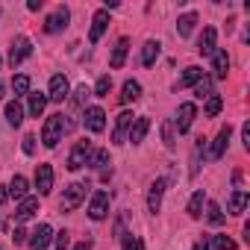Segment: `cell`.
Segmentation results:
<instances>
[{
    "label": "cell",
    "mask_w": 250,
    "mask_h": 250,
    "mask_svg": "<svg viewBox=\"0 0 250 250\" xmlns=\"http://www.w3.org/2000/svg\"><path fill=\"white\" fill-rule=\"evenodd\" d=\"M85 165H91V168H106V165H109V150H91Z\"/></svg>",
    "instance_id": "obj_32"
},
{
    "label": "cell",
    "mask_w": 250,
    "mask_h": 250,
    "mask_svg": "<svg viewBox=\"0 0 250 250\" xmlns=\"http://www.w3.org/2000/svg\"><path fill=\"white\" fill-rule=\"evenodd\" d=\"M36 188H39V194H50L53 191V168L50 165H39L36 168Z\"/></svg>",
    "instance_id": "obj_12"
},
{
    "label": "cell",
    "mask_w": 250,
    "mask_h": 250,
    "mask_svg": "<svg viewBox=\"0 0 250 250\" xmlns=\"http://www.w3.org/2000/svg\"><path fill=\"white\" fill-rule=\"evenodd\" d=\"M244 206H247V191H232V197H229V215H244Z\"/></svg>",
    "instance_id": "obj_26"
},
{
    "label": "cell",
    "mask_w": 250,
    "mask_h": 250,
    "mask_svg": "<svg viewBox=\"0 0 250 250\" xmlns=\"http://www.w3.org/2000/svg\"><path fill=\"white\" fill-rule=\"evenodd\" d=\"M68 127H71V124L65 121L62 112L50 115V118L44 121V130H42V142H44V147H56V145L62 142V133H65Z\"/></svg>",
    "instance_id": "obj_1"
},
{
    "label": "cell",
    "mask_w": 250,
    "mask_h": 250,
    "mask_svg": "<svg viewBox=\"0 0 250 250\" xmlns=\"http://www.w3.org/2000/svg\"><path fill=\"white\" fill-rule=\"evenodd\" d=\"M68 91H71L68 80H65L62 74H56V77L50 80V91H47V100H53V103H62V100H68Z\"/></svg>",
    "instance_id": "obj_10"
},
{
    "label": "cell",
    "mask_w": 250,
    "mask_h": 250,
    "mask_svg": "<svg viewBox=\"0 0 250 250\" xmlns=\"http://www.w3.org/2000/svg\"><path fill=\"white\" fill-rule=\"evenodd\" d=\"M6 197H9V191H3V188H0V203H6Z\"/></svg>",
    "instance_id": "obj_46"
},
{
    "label": "cell",
    "mask_w": 250,
    "mask_h": 250,
    "mask_svg": "<svg viewBox=\"0 0 250 250\" xmlns=\"http://www.w3.org/2000/svg\"><path fill=\"white\" fill-rule=\"evenodd\" d=\"M74 250H91V244H88V241H83V244H77Z\"/></svg>",
    "instance_id": "obj_45"
},
{
    "label": "cell",
    "mask_w": 250,
    "mask_h": 250,
    "mask_svg": "<svg viewBox=\"0 0 250 250\" xmlns=\"http://www.w3.org/2000/svg\"><path fill=\"white\" fill-rule=\"evenodd\" d=\"M12 88H15V97H24V94L30 91V77H27V74H18V77L12 80Z\"/></svg>",
    "instance_id": "obj_34"
},
{
    "label": "cell",
    "mask_w": 250,
    "mask_h": 250,
    "mask_svg": "<svg viewBox=\"0 0 250 250\" xmlns=\"http://www.w3.org/2000/svg\"><path fill=\"white\" fill-rule=\"evenodd\" d=\"M209 247H215V250H235L238 244H235V241H232L229 235H212Z\"/></svg>",
    "instance_id": "obj_33"
},
{
    "label": "cell",
    "mask_w": 250,
    "mask_h": 250,
    "mask_svg": "<svg viewBox=\"0 0 250 250\" xmlns=\"http://www.w3.org/2000/svg\"><path fill=\"white\" fill-rule=\"evenodd\" d=\"M12 241H15V244H24V241H27V232H24V229L18 227V229L12 232Z\"/></svg>",
    "instance_id": "obj_42"
},
{
    "label": "cell",
    "mask_w": 250,
    "mask_h": 250,
    "mask_svg": "<svg viewBox=\"0 0 250 250\" xmlns=\"http://www.w3.org/2000/svg\"><path fill=\"white\" fill-rule=\"evenodd\" d=\"M212 94H215V91H212V77H200V80L194 83V97H200V100L206 97V100H209Z\"/></svg>",
    "instance_id": "obj_29"
},
{
    "label": "cell",
    "mask_w": 250,
    "mask_h": 250,
    "mask_svg": "<svg viewBox=\"0 0 250 250\" xmlns=\"http://www.w3.org/2000/svg\"><path fill=\"white\" fill-rule=\"evenodd\" d=\"M68 21H71V12H68V6H59L47 21H44V33H62L65 27H68Z\"/></svg>",
    "instance_id": "obj_7"
},
{
    "label": "cell",
    "mask_w": 250,
    "mask_h": 250,
    "mask_svg": "<svg viewBox=\"0 0 250 250\" xmlns=\"http://www.w3.org/2000/svg\"><path fill=\"white\" fill-rule=\"evenodd\" d=\"M221 106H224V100H221L218 94H212V97L206 100V118H215V115L221 112Z\"/></svg>",
    "instance_id": "obj_37"
},
{
    "label": "cell",
    "mask_w": 250,
    "mask_h": 250,
    "mask_svg": "<svg viewBox=\"0 0 250 250\" xmlns=\"http://www.w3.org/2000/svg\"><path fill=\"white\" fill-rule=\"evenodd\" d=\"M194 250H212V247H209V241H200V244H197Z\"/></svg>",
    "instance_id": "obj_44"
},
{
    "label": "cell",
    "mask_w": 250,
    "mask_h": 250,
    "mask_svg": "<svg viewBox=\"0 0 250 250\" xmlns=\"http://www.w3.org/2000/svg\"><path fill=\"white\" fill-rule=\"evenodd\" d=\"M229 136H232V127L227 124V127H221V133H218L215 142H212V150H209L212 159H221V156H224V150H227V145H229Z\"/></svg>",
    "instance_id": "obj_15"
},
{
    "label": "cell",
    "mask_w": 250,
    "mask_h": 250,
    "mask_svg": "<svg viewBox=\"0 0 250 250\" xmlns=\"http://www.w3.org/2000/svg\"><path fill=\"white\" fill-rule=\"evenodd\" d=\"M133 112H121L118 115V124H115V133H112V142L115 145H124V136L130 133V127H133Z\"/></svg>",
    "instance_id": "obj_13"
},
{
    "label": "cell",
    "mask_w": 250,
    "mask_h": 250,
    "mask_svg": "<svg viewBox=\"0 0 250 250\" xmlns=\"http://www.w3.org/2000/svg\"><path fill=\"white\" fill-rule=\"evenodd\" d=\"M162 142H165V147H168V150H174V147H177V142H174V124H171V121H165V124H162Z\"/></svg>",
    "instance_id": "obj_36"
},
{
    "label": "cell",
    "mask_w": 250,
    "mask_h": 250,
    "mask_svg": "<svg viewBox=\"0 0 250 250\" xmlns=\"http://www.w3.org/2000/svg\"><path fill=\"white\" fill-rule=\"evenodd\" d=\"M27 9H30V12H36V9H42V0H30V3H27Z\"/></svg>",
    "instance_id": "obj_43"
},
{
    "label": "cell",
    "mask_w": 250,
    "mask_h": 250,
    "mask_svg": "<svg viewBox=\"0 0 250 250\" xmlns=\"http://www.w3.org/2000/svg\"><path fill=\"white\" fill-rule=\"evenodd\" d=\"M91 186L88 183H71L65 191H62V200H59V209L62 212H74L83 200H85V191H88Z\"/></svg>",
    "instance_id": "obj_2"
},
{
    "label": "cell",
    "mask_w": 250,
    "mask_h": 250,
    "mask_svg": "<svg viewBox=\"0 0 250 250\" xmlns=\"http://www.w3.org/2000/svg\"><path fill=\"white\" fill-rule=\"evenodd\" d=\"M200 77H203V71H200L197 65L186 68V71H183V77H180V88H186V85H194V83H197Z\"/></svg>",
    "instance_id": "obj_30"
},
{
    "label": "cell",
    "mask_w": 250,
    "mask_h": 250,
    "mask_svg": "<svg viewBox=\"0 0 250 250\" xmlns=\"http://www.w3.org/2000/svg\"><path fill=\"white\" fill-rule=\"evenodd\" d=\"M6 121L12 124V127H21V124H24V109H21V103H18V100L6 103Z\"/></svg>",
    "instance_id": "obj_25"
},
{
    "label": "cell",
    "mask_w": 250,
    "mask_h": 250,
    "mask_svg": "<svg viewBox=\"0 0 250 250\" xmlns=\"http://www.w3.org/2000/svg\"><path fill=\"white\" fill-rule=\"evenodd\" d=\"M109 88H112V77L103 74V77L97 80V85H94V97H109Z\"/></svg>",
    "instance_id": "obj_35"
},
{
    "label": "cell",
    "mask_w": 250,
    "mask_h": 250,
    "mask_svg": "<svg viewBox=\"0 0 250 250\" xmlns=\"http://www.w3.org/2000/svg\"><path fill=\"white\" fill-rule=\"evenodd\" d=\"M124 250H145V241L133 238V235H124Z\"/></svg>",
    "instance_id": "obj_39"
},
{
    "label": "cell",
    "mask_w": 250,
    "mask_h": 250,
    "mask_svg": "<svg viewBox=\"0 0 250 250\" xmlns=\"http://www.w3.org/2000/svg\"><path fill=\"white\" fill-rule=\"evenodd\" d=\"M142 97V85L136 80H127L124 83V94H121V103H136Z\"/></svg>",
    "instance_id": "obj_22"
},
{
    "label": "cell",
    "mask_w": 250,
    "mask_h": 250,
    "mask_svg": "<svg viewBox=\"0 0 250 250\" xmlns=\"http://www.w3.org/2000/svg\"><path fill=\"white\" fill-rule=\"evenodd\" d=\"M103 127H106V112H103L100 106H88V109H85V130L103 133Z\"/></svg>",
    "instance_id": "obj_9"
},
{
    "label": "cell",
    "mask_w": 250,
    "mask_h": 250,
    "mask_svg": "<svg viewBox=\"0 0 250 250\" xmlns=\"http://www.w3.org/2000/svg\"><path fill=\"white\" fill-rule=\"evenodd\" d=\"M165 186H168V180H162V177L150 186V194H147V209H150V212H159V206H162V194H165Z\"/></svg>",
    "instance_id": "obj_16"
},
{
    "label": "cell",
    "mask_w": 250,
    "mask_h": 250,
    "mask_svg": "<svg viewBox=\"0 0 250 250\" xmlns=\"http://www.w3.org/2000/svg\"><path fill=\"white\" fill-rule=\"evenodd\" d=\"M156 56H159V42H147L145 50H142V65L150 68V65L156 62Z\"/></svg>",
    "instance_id": "obj_28"
},
{
    "label": "cell",
    "mask_w": 250,
    "mask_h": 250,
    "mask_svg": "<svg viewBox=\"0 0 250 250\" xmlns=\"http://www.w3.org/2000/svg\"><path fill=\"white\" fill-rule=\"evenodd\" d=\"M3 91H6V85H3V83H0V97H3Z\"/></svg>",
    "instance_id": "obj_47"
},
{
    "label": "cell",
    "mask_w": 250,
    "mask_h": 250,
    "mask_svg": "<svg viewBox=\"0 0 250 250\" xmlns=\"http://www.w3.org/2000/svg\"><path fill=\"white\" fill-rule=\"evenodd\" d=\"M106 215H109V194L103 188H97L91 194V203H88V218L91 221H103Z\"/></svg>",
    "instance_id": "obj_3"
},
{
    "label": "cell",
    "mask_w": 250,
    "mask_h": 250,
    "mask_svg": "<svg viewBox=\"0 0 250 250\" xmlns=\"http://www.w3.org/2000/svg\"><path fill=\"white\" fill-rule=\"evenodd\" d=\"M27 188H30V186H27V177L15 174V177H12V183H9V194H12L15 200H24V197H27Z\"/></svg>",
    "instance_id": "obj_24"
},
{
    "label": "cell",
    "mask_w": 250,
    "mask_h": 250,
    "mask_svg": "<svg viewBox=\"0 0 250 250\" xmlns=\"http://www.w3.org/2000/svg\"><path fill=\"white\" fill-rule=\"evenodd\" d=\"M0 68H3V59H0Z\"/></svg>",
    "instance_id": "obj_48"
},
{
    "label": "cell",
    "mask_w": 250,
    "mask_h": 250,
    "mask_svg": "<svg viewBox=\"0 0 250 250\" xmlns=\"http://www.w3.org/2000/svg\"><path fill=\"white\" fill-rule=\"evenodd\" d=\"M21 147H24L27 156H33V153H36V136H24V145H21Z\"/></svg>",
    "instance_id": "obj_40"
},
{
    "label": "cell",
    "mask_w": 250,
    "mask_h": 250,
    "mask_svg": "<svg viewBox=\"0 0 250 250\" xmlns=\"http://www.w3.org/2000/svg\"><path fill=\"white\" fill-rule=\"evenodd\" d=\"M206 221H209L212 227H221V224H224V212H221V206L212 203V200L206 203Z\"/></svg>",
    "instance_id": "obj_31"
},
{
    "label": "cell",
    "mask_w": 250,
    "mask_h": 250,
    "mask_svg": "<svg viewBox=\"0 0 250 250\" xmlns=\"http://www.w3.org/2000/svg\"><path fill=\"white\" fill-rule=\"evenodd\" d=\"M194 24H197V15H194V12H186V15H180V21H177V36H180V39L191 36Z\"/></svg>",
    "instance_id": "obj_21"
},
{
    "label": "cell",
    "mask_w": 250,
    "mask_h": 250,
    "mask_svg": "<svg viewBox=\"0 0 250 250\" xmlns=\"http://www.w3.org/2000/svg\"><path fill=\"white\" fill-rule=\"evenodd\" d=\"M127 50H130V39H121L118 44H115V50H112V56H109V68H124V62H127Z\"/></svg>",
    "instance_id": "obj_17"
},
{
    "label": "cell",
    "mask_w": 250,
    "mask_h": 250,
    "mask_svg": "<svg viewBox=\"0 0 250 250\" xmlns=\"http://www.w3.org/2000/svg\"><path fill=\"white\" fill-rule=\"evenodd\" d=\"M106 27H109V12H106V9L94 12V18H91V30H88V42H91V44H97V42L103 39Z\"/></svg>",
    "instance_id": "obj_8"
},
{
    "label": "cell",
    "mask_w": 250,
    "mask_h": 250,
    "mask_svg": "<svg viewBox=\"0 0 250 250\" xmlns=\"http://www.w3.org/2000/svg\"><path fill=\"white\" fill-rule=\"evenodd\" d=\"M30 53H33L30 39H27V36H18V39L12 42V50H9V65H12V68H18V65H21Z\"/></svg>",
    "instance_id": "obj_4"
},
{
    "label": "cell",
    "mask_w": 250,
    "mask_h": 250,
    "mask_svg": "<svg viewBox=\"0 0 250 250\" xmlns=\"http://www.w3.org/2000/svg\"><path fill=\"white\" fill-rule=\"evenodd\" d=\"M147 130H150V121H147V118H136L133 127H130V142H133V145H142L145 136H147Z\"/></svg>",
    "instance_id": "obj_20"
},
{
    "label": "cell",
    "mask_w": 250,
    "mask_h": 250,
    "mask_svg": "<svg viewBox=\"0 0 250 250\" xmlns=\"http://www.w3.org/2000/svg\"><path fill=\"white\" fill-rule=\"evenodd\" d=\"M203 206H206V194L203 191H194L191 200H188V215L191 218H200L203 215Z\"/></svg>",
    "instance_id": "obj_27"
},
{
    "label": "cell",
    "mask_w": 250,
    "mask_h": 250,
    "mask_svg": "<svg viewBox=\"0 0 250 250\" xmlns=\"http://www.w3.org/2000/svg\"><path fill=\"white\" fill-rule=\"evenodd\" d=\"M68 241H71V238H68V232H65V229H62V232H56V250H68Z\"/></svg>",
    "instance_id": "obj_41"
},
{
    "label": "cell",
    "mask_w": 250,
    "mask_h": 250,
    "mask_svg": "<svg viewBox=\"0 0 250 250\" xmlns=\"http://www.w3.org/2000/svg\"><path fill=\"white\" fill-rule=\"evenodd\" d=\"M215 44H218V33H215V27H206L203 36H200V42H197V53L200 56H212L218 50Z\"/></svg>",
    "instance_id": "obj_14"
},
{
    "label": "cell",
    "mask_w": 250,
    "mask_h": 250,
    "mask_svg": "<svg viewBox=\"0 0 250 250\" xmlns=\"http://www.w3.org/2000/svg\"><path fill=\"white\" fill-rule=\"evenodd\" d=\"M194 115H197V106H194V103H183V106L177 109V124H174V127H177L180 133H188L191 124H194Z\"/></svg>",
    "instance_id": "obj_6"
},
{
    "label": "cell",
    "mask_w": 250,
    "mask_h": 250,
    "mask_svg": "<svg viewBox=\"0 0 250 250\" xmlns=\"http://www.w3.org/2000/svg\"><path fill=\"white\" fill-rule=\"evenodd\" d=\"M27 97H30V106H27V109H30V115H33V118H39V115L44 112V106H47V94L33 91V94H27Z\"/></svg>",
    "instance_id": "obj_23"
},
{
    "label": "cell",
    "mask_w": 250,
    "mask_h": 250,
    "mask_svg": "<svg viewBox=\"0 0 250 250\" xmlns=\"http://www.w3.org/2000/svg\"><path fill=\"white\" fill-rule=\"evenodd\" d=\"M212 71H215V80H227V71H229V56H227V50H215V53H212Z\"/></svg>",
    "instance_id": "obj_18"
},
{
    "label": "cell",
    "mask_w": 250,
    "mask_h": 250,
    "mask_svg": "<svg viewBox=\"0 0 250 250\" xmlns=\"http://www.w3.org/2000/svg\"><path fill=\"white\" fill-rule=\"evenodd\" d=\"M74 94H77V97H74V106H85V100L91 97V88H88V85H80Z\"/></svg>",
    "instance_id": "obj_38"
},
{
    "label": "cell",
    "mask_w": 250,
    "mask_h": 250,
    "mask_svg": "<svg viewBox=\"0 0 250 250\" xmlns=\"http://www.w3.org/2000/svg\"><path fill=\"white\" fill-rule=\"evenodd\" d=\"M88 153H91V142H77L74 150H71V156H68V171H80V168H85Z\"/></svg>",
    "instance_id": "obj_5"
},
{
    "label": "cell",
    "mask_w": 250,
    "mask_h": 250,
    "mask_svg": "<svg viewBox=\"0 0 250 250\" xmlns=\"http://www.w3.org/2000/svg\"><path fill=\"white\" fill-rule=\"evenodd\" d=\"M50 238H53V229H50V224H39V227H36V232L27 238V244H30L33 250H44V247L50 244Z\"/></svg>",
    "instance_id": "obj_11"
},
{
    "label": "cell",
    "mask_w": 250,
    "mask_h": 250,
    "mask_svg": "<svg viewBox=\"0 0 250 250\" xmlns=\"http://www.w3.org/2000/svg\"><path fill=\"white\" fill-rule=\"evenodd\" d=\"M36 212H39V197H24L18 203V209H15V218L18 221H30Z\"/></svg>",
    "instance_id": "obj_19"
}]
</instances>
